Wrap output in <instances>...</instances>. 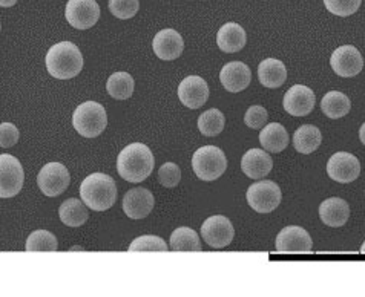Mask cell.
Wrapping results in <instances>:
<instances>
[{"instance_id": "6da1fadb", "label": "cell", "mask_w": 365, "mask_h": 297, "mask_svg": "<svg viewBox=\"0 0 365 297\" xmlns=\"http://www.w3.org/2000/svg\"><path fill=\"white\" fill-rule=\"evenodd\" d=\"M155 160L150 149L141 142L126 146L117 157L118 175L128 182H141L150 177Z\"/></svg>"}, {"instance_id": "7a4b0ae2", "label": "cell", "mask_w": 365, "mask_h": 297, "mask_svg": "<svg viewBox=\"0 0 365 297\" xmlns=\"http://www.w3.org/2000/svg\"><path fill=\"white\" fill-rule=\"evenodd\" d=\"M46 69L54 78L69 80L77 77L83 69V56L73 42H60L48 51Z\"/></svg>"}, {"instance_id": "3957f363", "label": "cell", "mask_w": 365, "mask_h": 297, "mask_svg": "<svg viewBox=\"0 0 365 297\" xmlns=\"http://www.w3.org/2000/svg\"><path fill=\"white\" fill-rule=\"evenodd\" d=\"M80 198L91 210H109L117 201L115 181L106 173H93L80 184Z\"/></svg>"}, {"instance_id": "277c9868", "label": "cell", "mask_w": 365, "mask_h": 297, "mask_svg": "<svg viewBox=\"0 0 365 297\" xmlns=\"http://www.w3.org/2000/svg\"><path fill=\"white\" fill-rule=\"evenodd\" d=\"M73 126L77 134L85 138L98 137L108 126L105 108L97 101H85L74 110Z\"/></svg>"}, {"instance_id": "5b68a950", "label": "cell", "mask_w": 365, "mask_h": 297, "mask_svg": "<svg viewBox=\"0 0 365 297\" xmlns=\"http://www.w3.org/2000/svg\"><path fill=\"white\" fill-rule=\"evenodd\" d=\"M192 169L202 181H215L227 169V158L217 146H202L192 157Z\"/></svg>"}, {"instance_id": "8992f818", "label": "cell", "mask_w": 365, "mask_h": 297, "mask_svg": "<svg viewBox=\"0 0 365 297\" xmlns=\"http://www.w3.org/2000/svg\"><path fill=\"white\" fill-rule=\"evenodd\" d=\"M247 202L249 206L258 213H270L279 207L282 193L277 182L273 181H259L252 184L247 189Z\"/></svg>"}, {"instance_id": "52a82bcc", "label": "cell", "mask_w": 365, "mask_h": 297, "mask_svg": "<svg viewBox=\"0 0 365 297\" xmlns=\"http://www.w3.org/2000/svg\"><path fill=\"white\" fill-rule=\"evenodd\" d=\"M38 189L49 198L60 197L71 184V175L62 162H48L37 175Z\"/></svg>"}, {"instance_id": "ba28073f", "label": "cell", "mask_w": 365, "mask_h": 297, "mask_svg": "<svg viewBox=\"0 0 365 297\" xmlns=\"http://www.w3.org/2000/svg\"><path fill=\"white\" fill-rule=\"evenodd\" d=\"M25 181L24 166L13 155H0V197L13 198L22 190Z\"/></svg>"}, {"instance_id": "9c48e42d", "label": "cell", "mask_w": 365, "mask_h": 297, "mask_svg": "<svg viewBox=\"0 0 365 297\" xmlns=\"http://www.w3.org/2000/svg\"><path fill=\"white\" fill-rule=\"evenodd\" d=\"M201 236L212 249H225L232 244L235 229L232 222L221 214L207 218L201 225Z\"/></svg>"}, {"instance_id": "30bf717a", "label": "cell", "mask_w": 365, "mask_h": 297, "mask_svg": "<svg viewBox=\"0 0 365 297\" xmlns=\"http://www.w3.org/2000/svg\"><path fill=\"white\" fill-rule=\"evenodd\" d=\"M65 17L73 28L89 29L98 22L100 6L96 0H68Z\"/></svg>"}, {"instance_id": "8fae6325", "label": "cell", "mask_w": 365, "mask_h": 297, "mask_svg": "<svg viewBox=\"0 0 365 297\" xmlns=\"http://www.w3.org/2000/svg\"><path fill=\"white\" fill-rule=\"evenodd\" d=\"M330 65L334 74H338L342 78H351L362 71L364 60L356 48L351 45H344L333 51Z\"/></svg>"}, {"instance_id": "7c38bea8", "label": "cell", "mask_w": 365, "mask_h": 297, "mask_svg": "<svg viewBox=\"0 0 365 297\" xmlns=\"http://www.w3.org/2000/svg\"><path fill=\"white\" fill-rule=\"evenodd\" d=\"M327 175L341 184L353 182L361 175V162L349 152H338L327 162Z\"/></svg>"}, {"instance_id": "4fadbf2b", "label": "cell", "mask_w": 365, "mask_h": 297, "mask_svg": "<svg viewBox=\"0 0 365 297\" xmlns=\"http://www.w3.org/2000/svg\"><path fill=\"white\" fill-rule=\"evenodd\" d=\"M275 245L279 253H309L312 251L313 241L306 229L299 225H289L278 233Z\"/></svg>"}, {"instance_id": "5bb4252c", "label": "cell", "mask_w": 365, "mask_h": 297, "mask_svg": "<svg viewBox=\"0 0 365 297\" xmlns=\"http://www.w3.org/2000/svg\"><path fill=\"white\" fill-rule=\"evenodd\" d=\"M284 109L293 117H306L317 105L315 92L304 85L292 86L282 100Z\"/></svg>"}, {"instance_id": "9a60e30c", "label": "cell", "mask_w": 365, "mask_h": 297, "mask_svg": "<svg viewBox=\"0 0 365 297\" xmlns=\"http://www.w3.org/2000/svg\"><path fill=\"white\" fill-rule=\"evenodd\" d=\"M178 98L189 109H200L209 100V86L205 78L189 75L178 86Z\"/></svg>"}, {"instance_id": "2e32d148", "label": "cell", "mask_w": 365, "mask_h": 297, "mask_svg": "<svg viewBox=\"0 0 365 297\" xmlns=\"http://www.w3.org/2000/svg\"><path fill=\"white\" fill-rule=\"evenodd\" d=\"M154 194L145 187L129 190L123 198V212L130 219H143L154 209Z\"/></svg>"}, {"instance_id": "e0dca14e", "label": "cell", "mask_w": 365, "mask_h": 297, "mask_svg": "<svg viewBox=\"0 0 365 297\" xmlns=\"http://www.w3.org/2000/svg\"><path fill=\"white\" fill-rule=\"evenodd\" d=\"M152 49L158 58L161 60H175L182 54V49H185V42H182V37L177 33L175 29H161L160 33L154 37V42H152Z\"/></svg>"}, {"instance_id": "ac0fdd59", "label": "cell", "mask_w": 365, "mask_h": 297, "mask_svg": "<svg viewBox=\"0 0 365 297\" xmlns=\"http://www.w3.org/2000/svg\"><path fill=\"white\" fill-rule=\"evenodd\" d=\"M220 81L226 90L237 94L245 90L252 81L250 68L242 61H230L225 65L220 73Z\"/></svg>"}, {"instance_id": "d6986e66", "label": "cell", "mask_w": 365, "mask_h": 297, "mask_svg": "<svg viewBox=\"0 0 365 297\" xmlns=\"http://www.w3.org/2000/svg\"><path fill=\"white\" fill-rule=\"evenodd\" d=\"M273 169V160L264 149H250L241 158V170L252 179L267 177Z\"/></svg>"}, {"instance_id": "ffe728a7", "label": "cell", "mask_w": 365, "mask_h": 297, "mask_svg": "<svg viewBox=\"0 0 365 297\" xmlns=\"http://www.w3.org/2000/svg\"><path fill=\"white\" fill-rule=\"evenodd\" d=\"M350 206L342 198H329L319 206V218L329 227L338 229L349 221Z\"/></svg>"}, {"instance_id": "44dd1931", "label": "cell", "mask_w": 365, "mask_h": 297, "mask_svg": "<svg viewBox=\"0 0 365 297\" xmlns=\"http://www.w3.org/2000/svg\"><path fill=\"white\" fill-rule=\"evenodd\" d=\"M247 36L246 31L241 25L235 22L225 24L217 34V45L221 51H225L227 54L238 53L242 48L246 46Z\"/></svg>"}, {"instance_id": "7402d4cb", "label": "cell", "mask_w": 365, "mask_h": 297, "mask_svg": "<svg viewBox=\"0 0 365 297\" xmlns=\"http://www.w3.org/2000/svg\"><path fill=\"white\" fill-rule=\"evenodd\" d=\"M259 83L266 88H281L287 80V69L281 60L266 58L258 66Z\"/></svg>"}, {"instance_id": "603a6c76", "label": "cell", "mask_w": 365, "mask_h": 297, "mask_svg": "<svg viewBox=\"0 0 365 297\" xmlns=\"http://www.w3.org/2000/svg\"><path fill=\"white\" fill-rule=\"evenodd\" d=\"M289 134L286 127L279 123H269L261 129L259 142L264 150L272 153H279L289 146Z\"/></svg>"}, {"instance_id": "cb8c5ba5", "label": "cell", "mask_w": 365, "mask_h": 297, "mask_svg": "<svg viewBox=\"0 0 365 297\" xmlns=\"http://www.w3.org/2000/svg\"><path fill=\"white\" fill-rule=\"evenodd\" d=\"M58 217L60 221L68 225V227H80V225H83L89 218L88 206L82 199L69 198L60 206Z\"/></svg>"}, {"instance_id": "d4e9b609", "label": "cell", "mask_w": 365, "mask_h": 297, "mask_svg": "<svg viewBox=\"0 0 365 297\" xmlns=\"http://www.w3.org/2000/svg\"><path fill=\"white\" fill-rule=\"evenodd\" d=\"M350 109H351L350 98L339 90H330L321 100V110L324 112V115L331 120L346 117L350 112Z\"/></svg>"}, {"instance_id": "484cf974", "label": "cell", "mask_w": 365, "mask_h": 297, "mask_svg": "<svg viewBox=\"0 0 365 297\" xmlns=\"http://www.w3.org/2000/svg\"><path fill=\"white\" fill-rule=\"evenodd\" d=\"M321 130L313 125H302L293 134V146L299 153H304V155L315 152L321 146Z\"/></svg>"}, {"instance_id": "4316f807", "label": "cell", "mask_w": 365, "mask_h": 297, "mask_svg": "<svg viewBox=\"0 0 365 297\" xmlns=\"http://www.w3.org/2000/svg\"><path fill=\"white\" fill-rule=\"evenodd\" d=\"M135 89V81L128 73H115L106 81L108 94L115 100H128L133 97Z\"/></svg>"}, {"instance_id": "83f0119b", "label": "cell", "mask_w": 365, "mask_h": 297, "mask_svg": "<svg viewBox=\"0 0 365 297\" xmlns=\"http://www.w3.org/2000/svg\"><path fill=\"white\" fill-rule=\"evenodd\" d=\"M172 251H201V242L195 230L189 227H180L170 234Z\"/></svg>"}, {"instance_id": "f1b7e54d", "label": "cell", "mask_w": 365, "mask_h": 297, "mask_svg": "<svg viewBox=\"0 0 365 297\" xmlns=\"http://www.w3.org/2000/svg\"><path fill=\"white\" fill-rule=\"evenodd\" d=\"M226 118L218 109H209L202 112L198 118V129L205 137H217L225 129Z\"/></svg>"}, {"instance_id": "f546056e", "label": "cell", "mask_w": 365, "mask_h": 297, "mask_svg": "<svg viewBox=\"0 0 365 297\" xmlns=\"http://www.w3.org/2000/svg\"><path fill=\"white\" fill-rule=\"evenodd\" d=\"M26 251H57L58 242L53 233L48 230H36L29 234L25 245Z\"/></svg>"}, {"instance_id": "4dcf8cb0", "label": "cell", "mask_w": 365, "mask_h": 297, "mask_svg": "<svg viewBox=\"0 0 365 297\" xmlns=\"http://www.w3.org/2000/svg\"><path fill=\"white\" fill-rule=\"evenodd\" d=\"M169 245L158 236H154V234H145V236H140L133 241V244L129 245V251L130 253H137V251H168Z\"/></svg>"}, {"instance_id": "1f68e13d", "label": "cell", "mask_w": 365, "mask_h": 297, "mask_svg": "<svg viewBox=\"0 0 365 297\" xmlns=\"http://www.w3.org/2000/svg\"><path fill=\"white\" fill-rule=\"evenodd\" d=\"M362 0H324L327 11L339 17H349L359 9Z\"/></svg>"}, {"instance_id": "d6a6232c", "label": "cell", "mask_w": 365, "mask_h": 297, "mask_svg": "<svg viewBox=\"0 0 365 297\" xmlns=\"http://www.w3.org/2000/svg\"><path fill=\"white\" fill-rule=\"evenodd\" d=\"M138 0H109V11L117 19L128 20L138 13Z\"/></svg>"}, {"instance_id": "836d02e7", "label": "cell", "mask_w": 365, "mask_h": 297, "mask_svg": "<svg viewBox=\"0 0 365 297\" xmlns=\"http://www.w3.org/2000/svg\"><path fill=\"white\" fill-rule=\"evenodd\" d=\"M158 181L166 189L177 187L181 181V170L175 162H165L158 170Z\"/></svg>"}, {"instance_id": "e575fe53", "label": "cell", "mask_w": 365, "mask_h": 297, "mask_svg": "<svg viewBox=\"0 0 365 297\" xmlns=\"http://www.w3.org/2000/svg\"><path fill=\"white\" fill-rule=\"evenodd\" d=\"M269 112L262 106H250L245 114V123L250 129H262L266 126Z\"/></svg>"}, {"instance_id": "d590c367", "label": "cell", "mask_w": 365, "mask_h": 297, "mask_svg": "<svg viewBox=\"0 0 365 297\" xmlns=\"http://www.w3.org/2000/svg\"><path fill=\"white\" fill-rule=\"evenodd\" d=\"M19 129L14 125H11V123H2V125H0V146L4 149L13 147L19 141Z\"/></svg>"}, {"instance_id": "8d00e7d4", "label": "cell", "mask_w": 365, "mask_h": 297, "mask_svg": "<svg viewBox=\"0 0 365 297\" xmlns=\"http://www.w3.org/2000/svg\"><path fill=\"white\" fill-rule=\"evenodd\" d=\"M16 2H17V0H0V6L8 8V6L16 5Z\"/></svg>"}, {"instance_id": "74e56055", "label": "cell", "mask_w": 365, "mask_h": 297, "mask_svg": "<svg viewBox=\"0 0 365 297\" xmlns=\"http://www.w3.org/2000/svg\"><path fill=\"white\" fill-rule=\"evenodd\" d=\"M359 140H361L362 145L365 146V123H364V125H362L361 129H359Z\"/></svg>"}, {"instance_id": "f35d334b", "label": "cell", "mask_w": 365, "mask_h": 297, "mask_svg": "<svg viewBox=\"0 0 365 297\" xmlns=\"http://www.w3.org/2000/svg\"><path fill=\"white\" fill-rule=\"evenodd\" d=\"M361 253H364V254H365V241H364V244L361 245Z\"/></svg>"}]
</instances>
